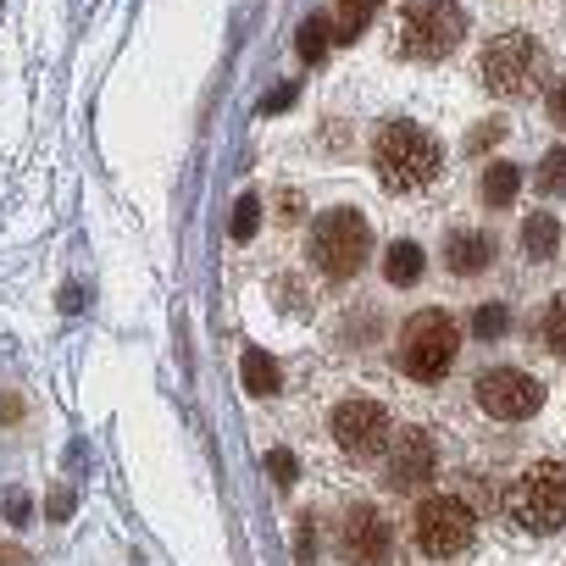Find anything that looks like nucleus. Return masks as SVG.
<instances>
[{"mask_svg":"<svg viewBox=\"0 0 566 566\" xmlns=\"http://www.w3.org/2000/svg\"><path fill=\"white\" fill-rule=\"evenodd\" d=\"M555 244H560V222H555L549 211H533V217L522 222V250H527L533 261H549Z\"/></svg>","mask_w":566,"mask_h":566,"instance_id":"14","label":"nucleus"},{"mask_svg":"<svg viewBox=\"0 0 566 566\" xmlns=\"http://www.w3.org/2000/svg\"><path fill=\"white\" fill-rule=\"evenodd\" d=\"M312 255H317V266H323L328 277L361 272L367 255H373V222H367L361 211H350V206L317 217V228H312Z\"/></svg>","mask_w":566,"mask_h":566,"instance_id":"6","label":"nucleus"},{"mask_svg":"<svg viewBox=\"0 0 566 566\" xmlns=\"http://www.w3.org/2000/svg\"><path fill=\"white\" fill-rule=\"evenodd\" d=\"M549 117H555V123H566V78H560V84H549Z\"/></svg>","mask_w":566,"mask_h":566,"instance_id":"24","label":"nucleus"},{"mask_svg":"<svg viewBox=\"0 0 566 566\" xmlns=\"http://www.w3.org/2000/svg\"><path fill=\"white\" fill-rule=\"evenodd\" d=\"M261 228V200L255 195H239V206H233V239H250Z\"/></svg>","mask_w":566,"mask_h":566,"instance_id":"21","label":"nucleus"},{"mask_svg":"<svg viewBox=\"0 0 566 566\" xmlns=\"http://www.w3.org/2000/svg\"><path fill=\"white\" fill-rule=\"evenodd\" d=\"M533 184H538L544 195H566V150H549V156L538 161Z\"/></svg>","mask_w":566,"mask_h":566,"instance_id":"20","label":"nucleus"},{"mask_svg":"<svg viewBox=\"0 0 566 566\" xmlns=\"http://www.w3.org/2000/svg\"><path fill=\"white\" fill-rule=\"evenodd\" d=\"M505 505H511V522L516 527H527V533H560L566 527V467L560 461L527 467L511 483Z\"/></svg>","mask_w":566,"mask_h":566,"instance_id":"4","label":"nucleus"},{"mask_svg":"<svg viewBox=\"0 0 566 566\" xmlns=\"http://www.w3.org/2000/svg\"><path fill=\"white\" fill-rule=\"evenodd\" d=\"M444 266H450L455 277L489 272V266H494V233H483V228H455V233L444 239Z\"/></svg>","mask_w":566,"mask_h":566,"instance_id":"12","label":"nucleus"},{"mask_svg":"<svg viewBox=\"0 0 566 566\" xmlns=\"http://www.w3.org/2000/svg\"><path fill=\"white\" fill-rule=\"evenodd\" d=\"M272 472H277V483H295V455L290 450H272Z\"/></svg>","mask_w":566,"mask_h":566,"instance_id":"23","label":"nucleus"},{"mask_svg":"<svg viewBox=\"0 0 566 566\" xmlns=\"http://www.w3.org/2000/svg\"><path fill=\"white\" fill-rule=\"evenodd\" d=\"M384 472H389L395 489H422V483H433V472H439L433 433H422V428H400V433L389 439V461H384Z\"/></svg>","mask_w":566,"mask_h":566,"instance_id":"11","label":"nucleus"},{"mask_svg":"<svg viewBox=\"0 0 566 566\" xmlns=\"http://www.w3.org/2000/svg\"><path fill=\"white\" fill-rule=\"evenodd\" d=\"M467 12L455 0H400V51L417 62H439L461 45Z\"/></svg>","mask_w":566,"mask_h":566,"instance_id":"3","label":"nucleus"},{"mask_svg":"<svg viewBox=\"0 0 566 566\" xmlns=\"http://www.w3.org/2000/svg\"><path fill=\"white\" fill-rule=\"evenodd\" d=\"M373 161H378L384 184H395V189H422V184L439 172L444 150H439V139H433L428 128H417V123H384V134H378V145H373Z\"/></svg>","mask_w":566,"mask_h":566,"instance_id":"1","label":"nucleus"},{"mask_svg":"<svg viewBox=\"0 0 566 566\" xmlns=\"http://www.w3.org/2000/svg\"><path fill=\"white\" fill-rule=\"evenodd\" d=\"M472 400H478V411L494 417V422H527V417H538V406H544V384H538L533 373L494 367V373H483V378L472 384Z\"/></svg>","mask_w":566,"mask_h":566,"instance_id":"8","label":"nucleus"},{"mask_svg":"<svg viewBox=\"0 0 566 566\" xmlns=\"http://www.w3.org/2000/svg\"><path fill=\"white\" fill-rule=\"evenodd\" d=\"M544 345H549V356L566 361V295H555L544 312Z\"/></svg>","mask_w":566,"mask_h":566,"instance_id":"19","label":"nucleus"},{"mask_svg":"<svg viewBox=\"0 0 566 566\" xmlns=\"http://www.w3.org/2000/svg\"><path fill=\"white\" fill-rule=\"evenodd\" d=\"M478 73H483V84H489L494 95L516 101V95L544 90L549 62H544V45H538L533 34H500V40H489V51H483Z\"/></svg>","mask_w":566,"mask_h":566,"instance_id":"5","label":"nucleus"},{"mask_svg":"<svg viewBox=\"0 0 566 566\" xmlns=\"http://www.w3.org/2000/svg\"><path fill=\"white\" fill-rule=\"evenodd\" d=\"M277 384H283L277 361H272L261 345H250V350H244V389H250V395H277Z\"/></svg>","mask_w":566,"mask_h":566,"instance_id":"15","label":"nucleus"},{"mask_svg":"<svg viewBox=\"0 0 566 566\" xmlns=\"http://www.w3.org/2000/svg\"><path fill=\"white\" fill-rule=\"evenodd\" d=\"M472 533H478V516H472V505L461 494H433V500L417 505V549L428 560L461 555L472 544Z\"/></svg>","mask_w":566,"mask_h":566,"instance_id":"7","label":"nucleus"},{"mask_svg":"<svg viewBox=\"0 0 566 566\" xmlns=\"http://www.w3.org/2000/svg\"><path fill=\"white\" fill-rule=\"evenodd\" d=\"M505 328H511L505 306H478V317H472V334H478V339H500Z\"/></svg>","mask_w":566,"mask_h":566,"instance_id":"22","label":"nucleus"},{"mask_svg":"<svg viewBox=\"0 0 566 566\" xmlns=\"http://www.w3.org/2000/svg\"><path fill=\"white\" fill-rule=\"evenodd\" d=\"M516 189H522V172L511 167V161H494L489 172H483V206H511L516 200Z\"/></svg>","mask_w":566,"mask_h":566,"instance_id":"17","label":"nucleus"},{"mask_svg":"<svg viewBox=\"0 0 566 566\" xmlns=\"http://www.w3.org/2000/svg\"><path fill=\"white\" fill-rule=\"evenodd\" d=\"M373 12H378V0H339V12H334V40L350 45L356 34H367Z\"/></svg>","mask_w":566,"mask_h":566,"instance_id":"16","label":"nucleus"},{"mask_svg":"<svg viewBox=\"0 0 566 566\" xmlns=\"http://www.w3.org/2000/svg\"><path fill=\"white\" fill-rule=\"evenodd\" d=\"M422 261H428V255H422L417 239H395V244L384 250V277L395 283V290H411V283L422 277Z\"/></svg>","mask_w":566,"mask_h":566,"instance_id":"13","label":"nucleus"},{"mask_svg":"<svg viewBox=\"0 0 566 566\" xmlns=\"http://www.w3.org/2000/svg\"><path fill=\"white\" fill-rule=\"evenodd\" d=\"M328 34H334L328 18H306V23H301V56H306V62H323V56H328Z\"/></svg>","mask_w":566,"mask_h":566,"instance_id":"18","label":"nucleus"},{"mask_svg":"<svg viewBox=\"0 0 566 566\" xmlns=\"http://www.w3.org/2000/svg\"><path fill=\"white\" fill-rule=\"evenodd\" d=\"M339 555L345 566H389L395 560V527L378 505H350L339 527Z\"/></svg>","mask_w":566,"mask_h":566,"instance_id":"10","label":"nucleus"},{"mask_svg":"<svg viewBox=\"0 0 566 566\" xmlns=\"http://www.w3.org/2000/svg\"><path fill=\"white\" fill-rule=\"evenodd\" d=\"M500 134H505V123H483V128H478V134H472V145H478V150H483V145H494V139H500Z\"/></svg>","mask_w":566,"mask_h":566,"instance_id":"25","label":"nucleus"},{"mask_svg":"<svg viewBox=\"0 0 566 566\" xmlns=\"http://www.w3.org/2000/svg\"><path fill=\"white\" fill-rule=\"evenodd\" d=\"M455 350H461V328L450 312H417L400 334V373L417 378V384H439L450 367H455Z\"/></svg>","mask_w":566,"mask_h":566,"instance_id":"2","label":"nucleus"},{"mask_svg":"<svg viewBox=\"0 0 566 566\" xmlns=\"http://www.w3.org/2000/svg\"><path fill=\"white\" fill-rule=\"evenodd\" d=\"M389 439H395V422H389V411H384L373 395L339 400V411H334V444H339L345 455L367 461V455L389 450Z\"/></svg>","mask_w":566,"mask_h":566,"instance_id":"9","label":"nucleus"}]
</instances>
